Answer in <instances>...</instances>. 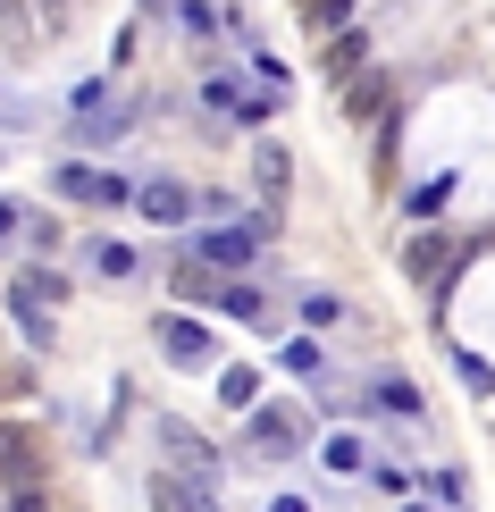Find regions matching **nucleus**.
<instances>
[{
	"instance_id": "nucleus-4",
	"label": "nucleus",
	"mask_w": 495,
	"mask_h": 512,
	"mask_svg": "<svg viewBox=\"0 0 495 512\" xmlns=\"http://www.w3.org/2000/svg\"><path fill=\"white\" fill-rule=\"evenodd\" d=\"M252 454H269V462L303 454V412H277V403H261V412H252Z\"/></svg>"
},
{
	"instance_id": "nucleus-27",
	"label": "nucleus",
	"mask_w": 495,
	"mask_h": 512,
	"mask_svg": "<svg viewBox=\"0 0 495 512\" xmlns=\"http://www.w3.org/2000/svg\"><path fill=\"white\" fill-rule=\"evenodd\" d=\"M0 395H26V378H17V370H9V378H0Z\"/></svg>"
},
{
	"instance_id": "nucleus-8",
	"label": "nucleus",
	"mask_w": 495,
	"mask_h": 512,
	"mask_svg": "<svg viewBox=\"0 0 495 512\" xmlns=\"http://www.w3.org/2000/svg\"><path fill=\"white\" fill-rule=\"evenodd\" d=\"M0 487H42V454L26 429H0Z\"/></svg>"
},
{
	"instance_id": "nucleus-19",
	"label": "nucleus",
	"mask_w": 495,
	"mask_h": 512,
	"mask_svg": "<svg viewBox=\"0 0 495 512\" xmlns=\"http://www.w3.org/2000/svg\"><path fill=\"white\" fill-rule=\"evenodd\" d=\"M303 319H311V328H336L344 303H336V294H303Z\"/></svg>"
},
{
	"instance_id": "nucleus-5",
	"label": "nucleus",
	"mask_w": 495,
	"mask_h": 512,
	"mask_svg": "<svg viewBox=\"0 0 495 512\" xmlns=\"http://www.w3.org/2000/svg\"><path fill=\"white\" fill-rule=\"evenodd\" d=\"M462 252H470V244H445V236H412V244H403V269H412L420 286H437V294H445V277H454V261H462Z\"/></svg>"
},
{
	"instance_id": "nucleus-25",
	"label": "nucleus",
	"mask_w": 495,
	"mask_h": 512,
	"mask_svg": "<svg viewBox=\"0 0 495 512\" xmlns=\"http://www.w3.org/2000/svg\"><path fill=\"white\" fill-rule=\"evenodd\" d=\"M26 227H34L26 210H17V202H0V236H26Z\"/></svg>"
},
{
	"instance_id": "nucleus-3",
	"label": "nucleus",
	"mask_w": 495,
	"mask_h": 512,
	"mask_svg": "<svg viewBox=\"0 0 495 512\" xmlns=\"http://www.w3.org/2000/svg\"><path fill=\"white\" fill-rule=\"evenodd\" d=\"M126 202H135L143 219H160V227H185L193 210H202V202H193V185H177V177H152V185H135Z\"/></svg>"
},
{
	"instance_id": "nucleus-21",
	"label": "nucleus",
	"mask_w": 495,
	"mask_h": 512,
	"mask_svg": "<svg viewBox=\"0 0 495 512\" xmlns=\"http://www.w3.org/2000/svg\"><path fill=\"white\" fill-rule=\"evenodd\" d=\"M378 101H386V76H370V84H361V93H353V110H344V118H378Z\"/></svg>"
},
{
	"instance_id": "nucleus-2",
	"label": "nucleus",
	"mask_w": 495,
	"mask_h": 512,
	"mask_svg": "<svg viewBox=\"0 0 495 512\" xmlns=\"http://www.w3.org/2000/svg\"><path fill=\"white\" fill-rule=\"evenodd\" d=\"M59 194H68V202H93V210H118L126 194H135V185H126L118 177V168H93V160H68V168H59Z\"/></svg>"
},
{
	"instance_id": "nucleus-13",
	"label": "nucleus",
	"mask_w": 495,
	"mask_h": 512,
	"mask_svg": "<svg viewBox=\"0 0 495 512\" xmlns=\"http://www.w3.org/2000/svg\"><path fill=\"white\" fill-rule=\"evenodd\" d=\"M9 311H17V328H26L34 345H51V336H59V328H51V303H26V294H9Z\"/></svg>"
},
{
	"instance_id": "nucleus-9",
	"label": "nucleus",
	"mask_w": 495,
	"mask_h": 512,
	"mask_svg": "<svg viewBox=\"0 0 495 512\" xmlns=\"http://www.w3.org/2000/svg\"><path fill=\"white\" fill-rule=\"evenodd\" d=\"M160 353L185 361V370H202V361H210V328H193V319H160Z\"/></svg>"
},
{
	"instance_id": "nucleus-18",
	"label": "nucleus",
	"mask_w": 495,
	"mask_h": 512,
	"mask_svg": "<svg viewBox=\"0 0 495 512\" xmlns=\"http://www.w3.org/2000/svg\"><path fill=\"white\" fill-rule=\"evenodd\" d=\"M219 395H227V403H244V412H252V395H261V378H252V370H227V378H219Z\"/></svg>"
},
{
	"instance_id": "nucleus-20",
	"label": "nucleus",
	"mask_w": 495,
	"mask_h": 512,
	"mask_svg": "<svg viewBox=\"0 0 495 512\" xmlns=\"http://www.w3.org/2000/svg\"><path fill=\"white\" fill-rule=\"evenodd\" d=\"M462 378H470V395H495V361H479V353H462Z\"/></svg>"
},
{
	"instance_id": "nucleus-24",
	"label": "nucleus",
	"mask_w": 495,
	"mask_h": 512,
	"mask_svg": "<svg viewBox=\"0 0 495 512\" xmlns=\"http://www.w3.org/2000/svg\"><path fill=\"white\" fill-rule=\"evenodd\" d=\"M445 194H454V177H428V185H420V194H412V210H420V219H428V210H437Z\"/></svg>"
},
{
	"instance_id": "nucleus-7",
	"label": "nucleus",
	"mask_w": 495,
	"mask_h": 512,
	"mask_svg": "<svg viewBox=\"0 0 495 512\" xmlns=\"http://www.w3.org/2000/svg\"><path fill=\"white\" fill-rule=\"evenodd\" d=\"M84 269L110 277V286H126V277H143V252L118 244V236H84Z\"/></svg>"
},
{
	"instance_id": "nucleus-17",
	"label": "nucleus",
	"mask_w": 495,
	"mask_h": 512,
	"mask_svg": "<svg viewBox=\"0 0 495 512\" xmlns=\"http://www.w3.org/2000/svg\"><path fill=\"white\" fill-rule=\"evenodd\" d=\"M303 17L319 34H344V26H353V0H303Z\"/></svg>"
},
{
	"instance_id": "nucleus-14",
	"label": "nucleus",
	"mask_w": 495,
	"mask_h": 512,
	"mask_svg": "<svg viewBox=\"0 0 495 512\" xmlns=\"http://www.w3.org/2000/svg\"><path fill=\"white\" fill-rule=\"evenodd\" d=\"M252 177H261V194H269V202H286V152H277V143H261Z\"/></svg>"
},
{
	"instance_id": "nucleus-23",
	"label": "nucleus",
	"mask_w": 495,
	"mask_h": 512,
	"mask_svg": "<svg viewBox=\"0 0 495 512\" xmlns=\"http://www.w3.org/2000/svg\"><path fill=\"white\" fill-rule=\"evenodd\" d=\"M177 17H185V34H219V9H202V0H185Z\"/></svg>"
},
{
	"instance_id": "nucleus-10",
	"label": "nucleus",
	"mask_w": 495,
	"mask_h": 512,
	"mask_svg": "<svg viewBox=\"0 0 495 512\" xmlns=\"http://www.w3.org/2000/svg\"><path fill=\"white\" fill-rule=\"evenodd\" d=\"M361 59H370V34H353V26L328 34V76H336V84H344V76H361Z\"/></svg>"
},
{
	"instance_id": "nucleus-6",
	"label": "nucleus",
	"mask_w": 495,
	"mask_h": 512,
	"mask_svg": "<svg viewBox=\"0 0 495 512\" xmlns=\"http://www.w3.org/2000/svg\"><path fill=\"white\" fill-rule=\"evenodd\" d=\"M143 496H152V512H219V487H185L177 471H152Z\"/></svg>"
},
{
	"instance_id": "nucleus-26",
	"label": "nucleus",
	"mask_w": 495,
	"mask_h": 512,
	"mask_svg": "<svg viewBox=\"0 0 495 512\" xmlns=\"http://www.w3.org/2000/svg\"><path fill=\"white\" fill-rule=\"evenodd\" d=\"M269 512H311V504H303V496H277V504H269Z\"/></svg>"
},
{
	"instance_id": "nucleus-12",
	"label": "nucleus",
	"mask_w": 495,
	"mask_h": 512,
	"mask_svg": "<svg viewBox=\"0 0 495 512\" xmlns=\"http://www.w3.org/2000/svg\"><path fill=\"white\" fill-rule=\"evenodd\" d=\"M210 303H219V311H235V319H252V328L269 319V303H261V294L244 286V277H235V286H210Z\"/></svg>"
},
{
	"instance_id": "nucleus-11",
	"label": "nucleus",
	"mask_w": 495,
	"mask_h": 512,
	"mask_svg": "<svg viewBox=\"0 0 495 512\" xmlns=\"http://www.w3.org/2000/svg\"><path fill=\"white\" fill-rule=\"evenodd\" d=\"M319 462H328L336 479H353V471H370V454H361V437H353V429H336L328 445H319Z\"/></svg>"
},
{
	"instance_id": "nucleus-28",
	"label": "nucleus",
	"mask_w": 495,
	"mask_h": 512,
	"mask_svg": "<svg viewBox=\"0 0 495 512\" xmlns=\"http://www.w3.org/2000/svg\"><path fill=\"white\" fill-rule=\"evenodd\" d=\"M143 9H168V0H143Z\"/></svg>"
},
{
	"instance_id": "nucleus-1",
	"label": "nucleus",
	"mask_w": 495,
	"mask_h": 512,
	"mask_svg": "<svg viewBox=\"0 0 495 512\" xmlns=\"http://www.w3.org/2000/svg\"><path fill=\"white\" fill-rule=\"evenodd\" d=\"M261 244H269V219H227V227H202V236H193V269L235 277V269H252V261H261Z\"/></svg>"
},
{
	"instance_id": "nucleus-15",
	"label": "nucleus",
	"mask_w": 495,
	"mask_h": 512,
	"mask_svg": "<svg viewBox=\"0 0 495 512\" xmlns=\"http://www.w3.org/2000/svg\"><path fill=\"white\" fill-rule=\"evenodd\" d=\"M370 395L386 403V412H403V420H420V387H403V378H370Z\"/></svg>"
},
{
	"instance_id": "nucleus-29",
	"label": "nucleus",
	"mask_w": 495,
	"mask_h": 512,
	"mask_svg": "<svg viewBox=\"0 0 495 512\" xmlns=\"http://www.w3.org/2000/svg\"><path fill=\"white\" fill-rule=\"evenodd\" d=\"M403 512H420V504H403Z\"/></svg>"
},
{
	"instance_id": "nucleus-22",
	"label": "nucleus",
	"mask_w": 495,
	"mask_h": 512,
	"mask_svg": "<svg viewBox=\"0 0 495 512\" xmlns=\"http://www.w3.org/2000/svg\"><path fill=\"white\" fill-rule=\"evenodd\" d=\"M9 512H59L51 487H9Z\"/></svg>"
},
{
	"instance_id": "nucleus-16",
	"label": "nucleus",
	"mask_w": 495,
	"mask_h": 512,
	"mask_svg": "<svg viewBox=\"0 0 495 512\" xmlns=\"http://www.w3.org/2000/svg\"><path fill=\"white\" fill-rule=\"evenodd\" d=\"M9 294H26V303H59V294H68V277H51V269H26Z\"/></svg>"
}]
</instances>
